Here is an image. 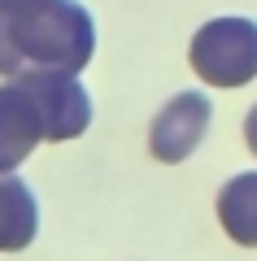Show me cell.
Segmentation results:
<instances>
[{"mask_svg": "<svg viewBox=\"0 0 257 261\" xmlns=\"http://www.w3.org/2000/svg\"><path fill=\"white\" fill-rule=\"evenodd\" d=\"M92 48L96 27L79 0H0V79L27 70L79 74Z\"/></svg>", "mask_w": 257, "mask_h": 261, "instance_id": "cell-1", "label": "cell"}, {"mask_svg": "<svg viewBox=\"0 0 257 261\" xmlns=\"http://www.w3.org/2000/svg\"><path fill=\"white\" fill-rule=\"evenodd\" d=\"M192 70L209 87H244L257 79V22L214 18L192 35Z\"/></svg>", "mask_w": 257, "mask_h": 261, "instance_id": "cell-2", "label": "cell"}, {"mask_svg": "<svg viewBox=\"0 0 257 261\" xmlns=\"http://www.w3.org/2000/svg\"><path fill=\"white\" fill-rule=\"evenodd\" d=\"M35 144H48L44 113L27 79L13 74L0 83V174H13L35 152Z\"/></svg>", "mask_w": 257, "mask_h": 261, "instance_id": "cell-3", "label": "cell"}, {"mask_svg": "<svg viewBox=\"0 0 257 261\" xmlns=\"http://www.w3.org/2000/svg\"><path fill=\"white\" fill-rule=\"evenodd\" d=\"M27 87L35 92L39 113L48 126V144H65L79 140L92 126V100L83 92V83L74 74H57V70H27Z\"/></svg>", "mask_w": 257, "mask_h": 261, "instance_id": "cell-4", "label": "cell"}, {"mask_svg": "<svg viewBox=\"0 0 257 261\" xmlns=\"http://www.w3.org/2000/svg\"><path fill=\"white\" fill-rule=\"evenodd\" d=\"M209 113L214 109H209V100L201 92H179L153 118V126H148V148H153V157L166 161V166L188 161L196 152V144L205 140V130H209Z\"/></svg>", "mask_w": 257, "mask_h": 261, "instance_id": "cell-5", "label": "cell"}, {"mask_svg": "<svg viewBox=\"0 0 257 261\" xmlns=\"http://www.w3.org/2000/svg\"><path fill=\"white\" fill-rule=\"evenodd\" d=\"M39 231V205L18 174H0V252H22Z\"/></svg>", "mask_w": 257, "mask_h": 261, "instance_id": "cell-6", "label": "cell"}, {"mask_svg": "<svg viewBox=\"0 0 257 261\" xmlns=\"http://www.w3.org/2000/svg\"><path fill=\"white\" fill-rule=\"evenodd\" d=\"M218 218L236 244L257 248V170L227 178V187L218 192Z\"/></svg>", "mask_w": 257, "mask_h": 261, "instance_id": "cell-7", "label": "cell"}, {"mask_svg": "<svg viewBox=\"0 0 257 261\" xmlns=\"http://www.w3.org/2000/svg\"><path fill=\"white\" fill-rule=\"evenodd\" d=\"M244 140H248V152H257V105L248 109V122H244Z\"/></svg>", "mask_w": 257, "mask_h": 261, "instance_id": "cell-8", "label": "cell"}]
</instances>
